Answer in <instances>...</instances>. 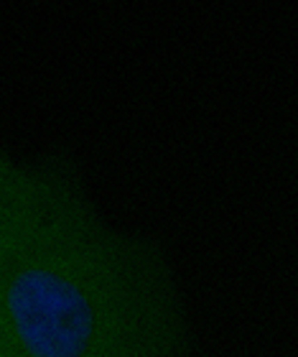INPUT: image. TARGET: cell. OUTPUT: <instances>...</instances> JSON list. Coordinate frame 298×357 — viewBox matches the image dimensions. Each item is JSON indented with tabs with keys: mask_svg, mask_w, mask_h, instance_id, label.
<instances>
[{
	"mask_svg": "<svg viewBox=\"0 0 298 357\" xmlns=\"http://www.w3.org/2000/svg\"><path fill=\"white\" fill-rule=\"evenodd\" d=\"M0 314L15 357H194L171 258L97 207L0 266Z\"/></svg>",
	"mask_w": 298,
	"mask_h": 357,
	"instance_id": "obj_1",
	"label": "cell"
},
{
	"mask_svg": "<svg viewBox=\"0 0 298 357\" xmlns=\"http://www.w3.org/2000/svg\"><path fill=\"white\" fill-rule=\"evenodd\" d=\"M95 207L67 158H18L0 149V266L69 217Z\"/></svg>",
	"mask_w": 298,
	"mask_h": 357,
	"instance_id": "obj_2",
	"label": "cell"
},
{
	"mask_svg": "<svg viewBox=\"0 0 298 357\" xmlns=\"http://www.w3.org/2000/svg\"><path fill=\"white\" fill-rule=\"evenodd\" d=\"M0 357H15L13 342H10L8 327H6V321H3V314H0Z\"/></svg>",
	"mask_w": 298,
	"mask_h": 357,
	"instance_id": "obj_3",
	"label": "cell"
}]
</instances>
